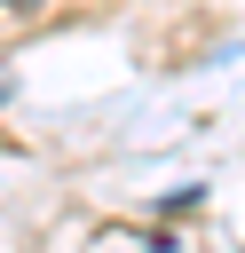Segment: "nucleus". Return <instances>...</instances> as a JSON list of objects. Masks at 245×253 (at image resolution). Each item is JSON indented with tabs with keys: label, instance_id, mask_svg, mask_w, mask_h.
<instances>
[{
	"label": "nucleus",
	"instance_id": "f257e3e1",
	"mask_svg": "<svg viewBox=\"0 0 245 253\" xmlns=\"http://www.w3.org/2000/svg\"><path fill=\"white\" fill-rule=\"evenodd\" d=\"M24 8H32V0H0V16H24Z\"/></svg>",
	"mask_w": 245,
	"mask_h": 253
}]
</instances>
